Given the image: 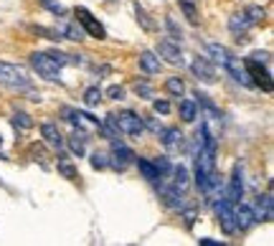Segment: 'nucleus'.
Segmentation results:
<instances>
[{"label":"nucleus","instance_id":"f257e3e1","mask_svg":"<svg viewBox=\"0 0 274 246\" xmlns=\"http://www.w3.org/2000/svg\"><path fill=\"white\" fill-rule=\"evenodd\" d=\"M0 84L13 89V92H26V89H31V76L18 63L0 61Z\"/></svg>","mask_w":274,"mask_h":246},{"label":"nucleus","instance_id":"f03ea898","mask_svg":"<svg viewBox=\"0 0 274 246\" xmlns=\"http://www.w3.org/2000/svg\"><path fill=\"white\" fill-rule=\"evenodd\" d=\"M262 18H264V8L249 5V8H244V10H239L229 18V28H231V33H236V38H241L252 26L262 23Z\"/></svg>","mask_w":274,"mask_h":246},{"label":"nucleus","instance_id":"7ed1b4c3","mask_svg":"<svg viewBox=\"0 0 274 246\" xmlns=\"http://www.w3.org/2000/svg\"><path fill=\"white\" fill-rule=\"evenodd\" d=\"M28 63H31V69H33L38 76H43V79H49V81H61V66L54 61L49 54L33 51V54L28 56Z\"/></svg>","mask_w":274,"mask_h":246},{"label":"nucleus","instance_id":"20e7f679","mask_svg":"<svg viewBox=\"0 0 274 246\" xmlns=\"http://www.w3.org/2000/svg\"><path fill=\"white\" fill-rule=\"evenodd\" d=\"M244 69H246V74H249V79H252V84L254 86H262L264 92H272V71H269V63L257 61V59H244Z\"/></svg>","mask_w":274,"mask_h":246},{"label":"nucleus","instance_id":"39448f33","mask_svg":"<svg viewBox=\"0 0 274 246\" xmlns=\"http://www.w3.org/2000/svg\"><path fill=\"white\" fill-rule=\"evenodd\" d=\"M61 117H64V122H68L74 129H84V132L99 129V124H102L99 117H94V115H89V112H79V109H74V107H61Z\"/></svg>","mask_w":274,"mask_h":246},{"label":"nucleus","instance_id":"423d86ee","mask_svg":"<svg viewBox=\"0 0 274 246\" xmlns=\"http://www.w3.org/2000/svg\"><path fill=\"white\" fill-rule=\"evenodd\" d=\"M112 117H115V124L120 127V132H122V135H127V137L140 140V135L145 132V122H142V117L135 115V112H130V109H125V112H120V115H112Z\"/></svg>","mask_w":274,"mask_h":246},{"label":"nucleus","instance_id":"0eeeda50","mask_svg":"<svg viewBox=\"0 0 274 246\" xmlns=\"http://www.w3.org/2000/svg\"><path fill=\"white\" fill-rule=\"evenodd\" d=\"M135 152L127 147V145H122V142H117V140H112V152H109V165L117 170V173H125L132 163H135Z\"/></svg>","mask_w":274,"mask_h":246},{"label":"nucleus","instance_id":"6e6552de","mask_svg":"<svg viewBox=\"0 0 274 246\" xmlns=\"http://www.w3.org/2000/svg\"><path fill=\"white\" fill-rule=\"evenodd\" d=\"M74 15H76V23L84 28V33H89L92 38H97V41H102V38H107V31H104V26L86 10V8H76L74 10Z\"/></svg>","mask_w":274,"mask_h":246},{"label":"nucleus","instance_id":"1a4fd4ad","mask_svg":"<svg viewBox=\"0 0 274 246\" xmlns=\"http://www.w3.org/2000/svg\"><path fill=\"white\" fill-rule=\"evenodd\" d=\"M213 211H216V218H218V223H221V229H223L226 234H236V231H239V229H236V221H234V206H231L223 195L216 198Z\"/></svg>","mask_w":274,"mask_h":246},{"label":"nucleus","instance_id":"9d476101","mask_svg":"<svg viewBox=\"0 0 274 246\" xmlns=\"http://www.w3.org/2000/svg\"><path fill=\"white\" fill-rule=\"evenodd\" d=\"M223 198H226L231 206L241 203V198H244V170H241V165L234 168L231 181H229V188H226V195H223Z\"/></svg>","mask_w":274,"mask_h":246},{"label":"nucleus","instance_id":"9b49d317","mask_svg":"<svg viewBox=\"0 0 274 246\" xmlns=\"http://www.w3.org/2000/svg\"><path fill=\"white\" fill-rule=\"evenodd\" d=\"M160 142L165 145V150H180L186 145V135L178 129V127H160L157 132Z\"/></svg>","mask_w":274,"mask_h":246},{"label":"nucleus","instance_id":"f8f14e48","mask_svg":"<svg viewBox=\"0 0 274 246\" xmlns=\"http://www.w3.org/2000/svg\"><path fill=\"white\" fill-rule=\"evenodd\" d=\"M157 56H163V61L173 63V66H183L180 46H178V43H173V41H168V38H163V41L157 43Z\"/></svg>","mask_w":274,"mask_h":246},{"label":"nucleus","instance_id":"ddd939ff","mask_svg":"<svg viewBox=\"0 0 274 246\" xmlns=\"http://www.w3.org/2000/svg\"><path fill=\"white\" fill-rule=\"evenodd\" d=\"M191 71H193V76H196L198 81H203V84H213V81H216V69H213V66H211V61H208V59H203V56L193 59V63H191Z\"/></svg>","mask_w":274,"mask_h":246},{"label":"nucleus","instance_id":"4468645a","mask_svg":"<svg viewBox=\"0 0 274 246\" xmlns=\"http://www.w3.org/2000/svg\"><path fill=\"white\" fill-rule=\"evenodd\" d=\"M234 221H236V229H241V231H246V229H252L257 221H254V211H252V206H246V203H236L234 206Z\"/></svg>","mask_w":274,"mask_h":246},{"label":"nucleus","instance_id":"2eb2a0df","mask_svg":"<svg viewBox=\"0 0 274 246\" xmlns=\"http://www.w3.org/2000/svg\"><path fill=\"white\" fill-rule=\"evenodd\" d=\"M254 211V221H272L274 218V208H272V193H264L259 200H257V208H252Z\"/></svg>","mask_w":274,"mask_h":246},{"label":"nucleus","instance_id":"dca6fc26","mask_svg":"<svg viewBox=\"0 0 274 246\" xmlns=\"http://www.w3.org/2000/svg\"><path fill=\"white\" fill-rule=\"evenodd\" d=\"M41 135L46 137V142H49V145H51L54 150H59V152L64 150L66 140H64V135H61V132L56 129V124H54V122H46V124H43V127H41Z\"/></svg>","mask_w":274,"mask_h":246},{"label":"nucleus","instance_id":"f3484780","mask_svg":"<svg viewBox=\"0 0 274 246\" xmlns=\"http://www.w3.org/2000/svg\"><path fill=\"white\" fill-rule=\"evenodd\" d=\"M140 69L145 71V74H160V56L155 54V51H140Z\"/></svg>","mask_w":274,"mask_h":246},{"label":"nucleus","instance_id":"a211bd4d","mask_svg":"<svg viewBox=\"0 0 274 246\" xmlns=\"http://www.w3.org/2000/svg\"><path fill=\"white\" fill-rule=\"evenodd\" d=\"M160 198H163V203H165L168 208H173V211H180V208L186 206L183 193H180L178 188H163V190H160Z\"/></svg>","mask_w":274,"mask_h":246},{"label":"nucleus","instance_id":"6ab92c4d","mask_svg":"<svg viewBox=\"0 0 274 246\" xmlns=\"http://www.w3.org/2000/svg\"><path fill=\"white\" fill-rule=\"evenodd\" d=\"M56 31L61 33V38H68V41H81V38L86 36L81 26L68 23V20H59V28H56Z\"/></svg>","mask_w":274,"mask_h":246},{"label":"nucleus","instance_id":"aec40b11","mask_svg":"<svg viewBox=\"0 0 274 246\" xmlns=\"http://www.w3.org/2000/svg\"><path fill=\"white\" fill-rule=\"evenodd\" d=\"M66 145H68V150L74 152V155H84L86 152V132L84 129H74V135L66 140Z\"/></svg>","mask_w":274,"mask_h":246},{"label":"nucleus","instance_id":"412c9836","mask_svg":"<svg viewBox=\"0 0 274 246\" xmlns=\"http://www.w3.org/2000/svg\"><path fill=\"white\" fill-rule=\"evenodd\" d=\"M170 173H173V188H178L180 193H186L188 185H191V175H188L186 165H175V168H170Z\"/></svg>","mask_w":274,"mask_h":246},{"label":"nucleus","instance_id":"4be33fe9","mask_svg":"<svg viewBox=\"0 0 274 246\" xmlns=\"http://www.w3.org/2000/svg\"><path fill=\"white\" fill-rule=\"evenodd\" d=\"M208 54L213 56V61L218 63L221 69H223V66H226V61H229V59L234 56V54H231V51H229L226 46H221V43H211V46H208Z\"/></svg>","mask_w":274,"mask_h":246},{"label":"nucleus","instance_id":"5701e85b","mask_svg":"<svg viewBox=\"0 0 274 246\" xmlns=\"http://www.w3.org/2000/svg\"><path fill=\"white\" fill-rule=\"evenodd\" d=\"M178 112H180L183 122H193V120L198 117V107H196V102H193V99H180Z\"/></svg>","mask_w":274,"mask_h":246},{"label":"nucleus","instance_id":"b1692460","mask_svg":"<svg viewBox=\"0 0 274 246\" xmlns=\"http://www.w3.org/2000/svg\"><path fill=\"white\" fill-rule=\"evenodd\" d=\"M137 168H140L142 178H145V181H150V183H155V181L160 178V173H157V168H155V163H152V160L140 158V160H137Z\"/></svg>","mask_w":274,"mask_h":246},{"label":"nucleus","instance_id":"393cba45","mask_svg":"<svg viewBox=\"0 0 274 246\" xmlns=\"http://www.w3.org/2000/svg\"><path fill=\"white\" fill-rule=\"evenodd\" d=\"M97 132H102L107 140H117V137L122 135V132H120V127L115 124V117H112V115H107V117L102 120V124H99V129H97Z\"/></svg>","mask_w":274,"mask_h":246},{"label":"nucleus","instance_id":"a878e982","mask_svg":"<svg viewBox=\"0 0 274 246\" xmlns=\"http://www.w3.org/2000/svg\"><path fill=\"white\" fill-rule=\"evenodd\" d=\"M59 173L66 178V181H76L79 178V173H76V168H74V163H71V158H66V155H59Z\"/></svg>","mask_w":274,"mask_h":246},{"label":"nucleus","instance_id":"bb28decb","mask_svg":"<svg viewBox=\"0 0 274 246\" xmlns=\"http://www.w3.org/2000/svg\"><path fill=\"white\" fill-rule=\"evenodd\" d=\"M165 92L170 94V97H183L186 94V84H183V79L180 76H170L168 81H165Z\"/></svg>","mask_w":274,"mask_h":246},{"label":"nucleus","instance_id":"cd10ccee","mask_svg":"<svg viewBox=\"0 0 274 246\" xmlns=\"http://www.w3.org/2000/svg\"><path fill=\"white\" fill-rule=\"evenodd\" d=\"M193 97H196V104H201L208 115H213V117H221V112H218V109H216V104L208 99V94H203V92H196Z\"/></svg>","mask_w":274,"mask_h":246},{"label":"nucleus","instance_id":"c85d7f7f","mask_svg":"<svg viewBox=\"0 0 274 246\" xmlns=\"http://www.w3.org/2000/svg\"><path fill=\"white\" fill-rule=\"evenodd\" d=\"M165 28H168V36H170L168 41H173V43H183V31L175 26V20H173L170 15L165 18Z\"/></svg>","mask_w":274,"mask_h":246},{"label":"nucleus","instance_id":"c756f323","mask_svg":"<svg viewBox=\"0 0 274 246\" xmlns=\"http://www.w3.org/2000/svg\"><path fill=\"white\" fill-rule=\"evenodd\" d=\"M102 92H99V86H89L86 92H84V104L86 107H99V102H102Z\"/></svg>","mask_w":274,"mask_h":246},{"label":"nucleus","instance_id":"7c9ffc66","mask_svg":"<svg viewBox=\"0 0 274 246\" xmlns=\"http://www.w3.org/2000/svg\"><path fill=\"white\" fill-rule=\"evenodd\" d=\"M89 163H92V168H94V170H104V168H109V155H107V152H102V150H97V152H92Z\"/></svg>","mask_w":274,"mask_h":246},{"label":"nucleus","instance_id":"2f4dec72","mask_svg":"<svg viewBox=\"0 0 274 246\" xmlns=\"http://www.w3.org/2000/svg\"><path fill=\"white\" fill-rule=\"evenodd\" d=\"M180 10L186 13V18H188L191 26H198V10H196V5L191 0H180Z\"/></svg>","mask_w":274,"mask_h":246},{"label":"nucleus","instance_id":"473e14b6","mask_svg":"<svg viewBox=\"0 0 274 246\" xmlns=\"http://www.w3.org/2000/svg\"><path fill=\"white\" fill-rule=\"evenodd\" d=\"M10 122H13V127H15V129H31V127H33L31 115H26V112H15Z\"/></svg>","mask_w":274,"mask_h":246},{"label":"nucleus","instance_id":"72a5a7b5","mask_svg":"<svg viewBox=\"0 0 274 246\" xmlns=\"http://www.w3.org/2000/svg\"><path fill=\"white\" fill-rule=\"evenodd\" d=\"M132 89H135V94L140 97V99H152V97H155V89H152L147 81H135Z\"/></svg>","mask_w":274,"mask_h":246},{"label":"nucleus","instance_id":"f704fd0d","mask_svg":"<svg viewBox=\"0 0 274 246\" xmlns=\"http://www.w3.org/2000/svg\"><path fill=\"white\" fill-rule=\"evenodd\" d=\"M135 13H137V20L142 23V28H145V31H152V28H155V23L147 18V13H145V8H142L140 3H135Z\"/></svg>","mask_w":274,"mask_h":246},{"label":"nucleus","instance_id":"c9c22d12","mask_svg":"<svg viewBox=\"0 0 274 246\" xmlns=\"http://www.w3.org/2000/svg\"><path fill=\"white\" fill-rule=\"evenodd\" d=\"M41 5H43L46 10L56 13L59 18H61V15H66V13H68V10H66V5H61V3H54V0H41Z\"/></svg>","mask_w":274,"mask_h":246},{"label":"nucleus","instance_id":"e433bc0d","mask_svg":"<svg viewBox=\"0 0 274 246\" xmlns=\"http://www.w3.org/2000/svg\"><path fill=\"white\" fill-rule=\"evenodd\" d=\"M152 163H155V168H157V173H160V178H165V175H170V168H173V165H170V160H168V158H155Z\"/></svg>","mask_w":274,"mask_h":246},{"label":"nucleus","instance_id":"4c0bfd02","mask_svg":"<svg viewBox=\"0 0 274 246\" xmlns=\"http://www.w3.org/2000/svg\"><path fill=\"white\" fill-rule=\"evenodd\" d=\"M104 94H107L109 99H117V102H120V99H125V86H117V84H112V86H109Z\"/></svg>","mask_w":274,"mask_h":246},{"label":"nucleus","instance_id":"58836bf2","mask_svg":"<svg viewBox=\"0 0 274 246\" xmlns=\"http://www.w3.org/2000/svg\"><path fill=\"white\" fill-rule=\"evenodd\" d=\"M152 109H155V115H170V102L155 99V102H152Z\"/></svg>","mask_w":274,"mask_h":246},{"label":"nucleus","instance_id":"ea45409f","mask_svg":"<svg viewBox=\"0 0 274 246\" xmlns=\"http://www.w3.org/2000/svg\"><path fill=\"white\" fill-rule=\"evenodd\" d=\"M180 216L186 218V226L191 229V226L196 223V216H198V213H196V208H186V206H183V208H180Z\"/></svg>","mask_w":274,"mask_h":246},{"label":"nucleus","instance_id":"a19ab883","mask_svg":"<svg viewBox=\"0 0 274 246\" xmlns=\"http://www.w3.org/2000/svg\"><path fill=\"white\" fill-rule=\"evenodd\" d=\"M31 158H33L36 163H41V165H46V160H43V150H41L38 145H33V147H31Z\"/></svg>","mask_w":274,"mask_h":246},{"label":"nucleus","instance_id":"79ce46f5","mask_svg":"<svg viewBox=\"0 0 274 246\" xmlns=\"http://www.w3.org/2000/svg\"><path fill=\"white\" fill-rule=\"evenodd\" d=\"M252 59H257V61H262V63H269V54L267 51H257V54H252Z\"/></svg>","mask_w":274,"mask_h":246},{"label":"nucleus","instance_id":"37998d69","mask_svg":"<svg viewBox=\"0 0 274 246\" xmlns=\"http://www.w3.org/2000/svg\"><path fill=\"white\" fill-rule=\"evenodd\" d=\"M147 127H150L152 132H160V124L155 122V120H147Z\"/></svg>","mask_w":274,"mask_h":246},{"label":"nucleus","instance_id":"c03bdc74","mask_svg":"<svg viewBox=\"0 0 274 246\" xmlns=\"http://www.w3.org/2000/svg\"><path fill=\"white\" fill-rule=\"evenodd\" d=\"M201 244H206V246H218V241H213V239H201Z\"/></svg>","mask_w":274,"mask_h":246},{"label":"nucleus","instance_id":"a18cd8bd","mask_svg":"<svg viewBox=\"0 0 274 246\" xmlns=\"http://www.w3.org/2000/svg\"><path fill=\"white\" fill-rule=\"evenodd\" d=\"M0 145H3V137H0Z\"/></svg>","mask_w":274,"mask_h":246}]
</instances>
